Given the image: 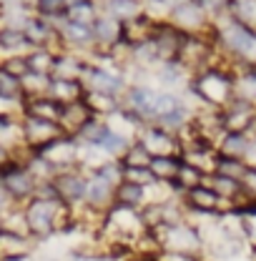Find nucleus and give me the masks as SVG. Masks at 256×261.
<instances>
[{
    "mask_svg": "<svg viewBox=\"0 0 256 261\" xmlns=\"http://www.w3.org/2000/svg\"><path fill=\"white\" fill-rule=\"evenodd\" d=\"M48 86H50V75H43V73H33V70H28V73L20 78L23 98L48 96Z\"/></svg>",
    "mask_w": 256,
    "mask_h": 261,
    "instance_id": "31",
    "label": "nucleus"
},
{
    "mask_svg": "<svg viewBox=\"0 0 256 261\" xmlns=\"http://www.w3.org/2000/svg\"><path fill=\"white\" fill-rule=\"evenodd\" d=\"M246 161H239V159H226V156H216V168L214 173L226 176V178H234V181H241L244 173H246Z\"/></svg>",
    "mask_w": 256,
    "mask_h": 261,
    "instance_id": "36",
    "label": "nucleus"
},
{
    "mask_svg": "<svg viewBox=\"0 0 256 261\" xmlns=\"http://www.w3.org/2000/svg\"><path fill=\"white\" fill-rule=\"evenodd\" d=\"M108 130V123H106V118H98V116H93L83 128L78 130V136H75V141L78 143H91V146H96L98 141L103 138V133Z\"/></svg>",
    "mask_w": 256,
    "mask_h": 261,
    "instance_id": "35",
    "label": "nucleus"
},
{
    "mask_svg": "<svg viewBox=\"0 0 256 261\" xmlns=\"http://www.w3.org/2000/svg\"><path fill=\"white\" fill-rule=\"evenodd\" d=\"M15 161V151L10 148V146H5V143H0V171L8 166V163Z\"/></svg>",
    "mask_w": 256,
    "mask_h": 261,
    "instance_id": "44",
    "label": "nucleus"
},
{
    "mask_svg": "<svg viewBox=\"0 0 256 261\" xmlns=\"http://www.w3.org/2000/svg\"><path fill=\"white\" fill-rule=\"evenodd\" d=\"M0 50H5L8 56H28L33 50L31 40L25 31L20 28H0Z\"/></svg>",
    "mask_w": 256,
    "mask_h": 261,
    "instance_id": "22",
    "label": "nucleus"
},
{
    "mask_svg": "<svg viewBox=\"0 0 256 261\" xmlns=\"http://www.w3.org/2000/svg\"><path fill=\"white\" fill-rule=\"evenodd\" d=\"M171 25L178 28L181 33H186V35H198V31L206 28V13L193 0L176 3L171 8Z\"/></svg>",
    "mask_w": 256,
    "mask_h": 261,
    "instance_id": "12",
    "label": "nucleus"
},
{
    "mask_svg": "<svg viewBox=\"0 0 256 261\" xmlns=\"http://www.w3.org/2000/svg\"><path fill=\"white\" fill-rule=\"evenodd\" d=\"M23 214H25L33 241H48V239H53V236H58V233L70 228L73 206H65L58 198L33 196L31 201L23 203Z\"/></svg>",
    "mask_w": 256,
    "mask_h": 261,
    "instance_id": "1",
    "label": "nucleus"
},
{
    "mask_svg": "<svg viewBox=\"0 0 256 261\" xmlns=\"http://www.w3.org/2000/svg\"><path fill=\"white\" fill-rule=\"evenodd\" d=\"M83 93H86V88H83L81 81H56V78H50L48 96L53 98V100H58L61 106L83 100Z\"/></svg>",
    "mask_w": 256,
    "mask_h": 261,
    "instance_id": "23",
    "label": "nucleus"
},
{
    "mask_svg": "<svg viewBox=\"0 0 256 261\" xmlns=\"http://www.w3.org/2000/svg\"><path fill=\"white\" fill-rule=\"evenodd\" d=\"M113 194H116V186H111L108 181H103L96 173H88L83 203H88L91 208H98V211H111L113 208Z\"/></svg>",
    "mask_w": 256,
    "mask_h": 261,
    "instance_id": "13",
    "label": "nucleus"
},
{
    "mask_svg": "<svg viewBox=\"0 0 256 261\" xmlns=\"http://www.w3.org/2000/svg\"><path fill=\"white\" fill-rule=\"evenodd\" d=\"M61 40H65L70 48H96V38H93V28L91 25H81V23H68L58 28Z\"/></svg>",
    "mask_w": 256,
    "mask_h": 261,
    "instance_id": "20",
    "label": "nucleus"
},
{
    "mask_svg": "<svg viewBox=\"0 0 256 261\" xmlns=\"http://www.w3.org/2000/svg\"><path fill=\"white\" fill-rule=\"evenodd\" d=\"M249 146H251V138L246 133H228L226 130L224 136L219 138L216 143V153L219 156H226V159H239L244 161L246 153H249Z\"/></svg>",
    "mask_w": 256,
    "mask_h": 261,
    "instance_id": "19",
    "label": "nucleus"
},
{
    "mask_svg": "<svg viewBox=\"0 0 256 261\" xmlns=\"http://www.w3.org/2000/svg\"><path fill=\"white\" fill-rule=\"evenodd\" d=\"M178 166H181L178 156H153L148 163V171L161 184H173L178 176Z\"/></svg>",
    "mask_w": 256,
    "mask_h": 261,
    "instance_id": "24",
    "label": "nucleus"
},
{
    "mask_svg": "<svg viewBox=\"0 0 256 261\" xmlns=\"http://www.w3.org/2000/svg\"><path fill=\"white\" fill-rule=\"evenodd\" d=\"M0 231H3V226H0Z\"/></svg>",
    "mask_w": 256,
    "mask_h": 261,
    "instance_id": "48",
    "label": "nucleus"
},
{
    "mask_svg": "<svg viewBox=\"0 0 256 261\" xmlns=\"http://www.w3.org/2000/svg\"><path fill=\"white\" fill-rule=\"evenodd\" d=\"M108 15L118 23L136 20L138 15H143V3L141 0H108Z\"/></svg>",
    "mask_w": 256,
    "mask_h": 261,
    "instance_id": "26",
    "label": "nucleus"
},
{
    "mask_svg": "<svg viewBox=\"0 0 256 261\" xmlns=\"http://www.w3.org/2000/svg\"><path fill=\"white\" fill-rule=\"evenodd\" d=\"M56 56H58V53H56V50H50V48H33L25 58H28V68H31L33 73L50 75L53 63H56Z\"/></svg>",
    "mask_w": 256,
    "mask_h": 261,
    "instance_id": "32",
    "label": "nucleus"
},
{
    "mask_svg": "<svg viewBox=\"0 0 256 261\" xmlns=\"http://www.w3.org/2000/svg\"><path fill=\"white\" fill-rule=\"evenodd\" d=\"M88 68V61H83L75 53H58L50 70V78L56 81H83V73Z\"/></svg>",
    "mask_w": 256,
    "mask_h": 261,
    "instance_id": "17",
    "label": "nucleus"
},
{
    "mask_svg": "<svg viewBox=\"0 0 256 261\" xmlns=\"http://www.w3.org/2000/svg\"><path fill=\"white\" fill-rule=\"evenodd\" d=\"M63 18L68 23H81V25H91L93 28L100 15H98V8L93 0H78V3H73V5L65 8Z\"/></svg>",
    "mask_w": 256,
    "mask_h": 261,
    "instance_id": "25",
    "label": "nucleus"
},
{
    "mask_svg": "<svg viewBox=\"0 0 256 261\" xmlns=\"http://www.w3.org/2000/svg\"><path fill=\"white\" fill-rule=\"evenodd\" d=\"M15 206H20V203H15V201L10 198V194L3 189V184H0V219H3L8 211H13Z\"/></svg>",
    "mask_w": 256,
    "mask_h": 261,
    "instance_id": "43",
    "label": "nucleus"
},
{
    "mask_svg": "<svg viewBox=\"0 0 256 261\" xmlns=\"http://www.w3.org/2000/svg\"><path fill=\"white\" fill-rule=\"evenodd\" d=\"M61 108H63V106H61L58 100H53L50 96L23 98V100H20V116H31V118L50 121V123H58Z\"/></svg>",
    "mask_w": 256,
    "mask_h": 261,
    "instance_id": "15",
    "label": "nucleus"
},
{
    "mask_svg": "<svg viewBox=\"0 0 256 261\" xmlns=\"http://www.w3.org/2000/svg\"><path fill=\"white\" fill-rule=\"evenodd\" d=\"M91 173L100 176V178H103V181H108L111 186H118V184H123V166H121V161L103 163V166H98L96 171H91Z\"/></svg>",
    "mask_w": 256,
    "mask_h": 261,
    "instance_id": "38",
    "label": "nucleus"
},
{
    "mask_svg": "<svg viewBox=\"0 0 256 261\" xmlns=\"http://www.w3.org/2000/svg\"><path fill=\"white\" fill-rule=\"evenodd\" d=\"M86 181H88V173L83 168H65L50 178V186L58 201H63L65 206H78L86 198Z\"/></svg>",
    "mask_w": 256,
    "mask_h": 261,
    "instance_id": "6",
    "label": "nucleus"
},
{
    "mask_svg": "<svg viewBox=\"0 0 256 261\" xmlns=\"http://www.w3.org/2000/svg\"><path fill=\"white\" fill-rule=\"evenodd\" d=\"M201 184H206V173L198 171V168L191 166V163L181 161V166H178V176H176V181H173L176 191L184 194V191H191V189L201 186Z\"/></svg>",
    "mask_w": 256,
    "mask_h": 261,
    "instance_id": "29",
    "label": "nucleus"
},
{
    "mask_svg": "<svg viewBox=\"0 0 256 261\" xmlns=\"http://www.w3.org/2000/svg\"><path fill=\"white\" fill-rule=\"evenodd\" d=\"M35 251V241L10 233V231H0V261H18L28 259Z\"/></svg>",
    "mask_w": 256,
    "mask_h": 261,
    "instance_id": "16",
    "label": "nucleus"
},
{
    "mask_svg": "<svg viewBox=\"0 0 256 261\" xmlns=\"http://www.w3.org/2000/svg\"><path fill=\"white\" fill-rule=\"evenodd\" d=\"M113 206H123V208H143L146 206V186L141 184H131L123 181L116 186V194H113Z\"/></svg>",
    "mask_w": 256,
    "mask_h": 261,
    "instance_id": "21",
    "label": "nucleus"
},
{
    "mask_svg": "<svg viewBox=\"0 0 256 261\" xmlns=\"http://www.w3.org/2000/svg\"><path fill=\"white\" fill-rule=\"evenodd\" d=\"M0 184H3V189L10 194V198L15 201V203H25V201H31L33 196H35V189H38V181L31 176V171L23 166L20 161H13L8 163L3 171H0Z\"/></svg>",
    "mask_w": 256,
    "mask_h": 261,
    "instance_id": "5",
    "label": "nucleus"
},
{
    "mask_svg": "<svg viewBox=\"0 0 256 261\" xmlns=\"http://www.w3.org/2000/svg\"><path fill=\"white\" fill-rule=\"evenodd\" d=\"M78 151H81V143L75 138L61 136V138L50 141L48 146H43L35 153L43 156L56 171H65V168H78Z\"/></svg>",
    "mask_w": 256,
    "mask_h": 261,
    "instance_id": "9",
    "label": "nucleus"
},
{
    "mask_svg": "<svg viewBox=\"0 0 256 261\" xmlns=\"http://www.w3.org/2000/svg\"><path fill=\"white\" fill-rule=\"evenodd\" d=\"M63 130L58 123L50 121H40V118H31V116H20V143L28 151H40L43 146H48L50 141L61 138Z\"/></svg>",
    "mask_w": 256,
    "mask_h": 261,
    "instance_id": "7",
    "label": "nucleus"
},
{
    "mask_svg": "<svg viewBox=\"0 0 256 261\" xmlns=\"http://www.w3.org/2000/svg\"><path fill=\"white\" fill-rule=\"evenodd\" d=\"M221 123L224 130L228 133H246L254 128L256 123V106L249 100H241V98H231L221 108Z\"/></svg>",
    "mask_w": 256,
    "mask_h": 261,
    "instance_id": "10",
    "label": "nucleus"
},
{
    "mask_svg": "<svg viewBox=\"0 0 256 261\" xmlns=\"http://www.w3.org/2000/svg\"><path fill=\"white\" fill-rule=\"evenodd\" d=\"M203 13H221V10H226L228 8V3L231 0H193Z\"/></svg>",
    "mask_w": 256,
    "mask_h": 261,
    "instance_id": "42",
    "label": "nucleus"
},
{
    "mask_svg": "<svg viewBox=\"0 0 256 261\" xmlns=\"http://www.w3.org/2000/svg\"><path fill=\"white\" fill-rule=\"evenodd\" d=\"M159 246V254H189V256H203V244L198 228L191 226L189 221L181 224H168L151 231Z\"/></svg>",
    "mask_w": 256,
    "mask_h": 261,
    "instance_id": "3",
    "label": "nucleus"
},
{
    "mask_svg": "<svg viewBox=\"0 0 256 261\" xmlns=\"http://www.w3.org/2000/svg\"><path fill=\"white\" fill-rule=\"evenodd\" d=\"M5 5H15V3H23V0H3Z\"/></svg>",
    "mask_w": 256,
    "mask_h": 261,
    "instance_id": "46",
    "label": "nucleus"
},
{
    "mask_svg": "<svg viewBox=\"0 0 256 261\" xmlns=\"http://www.w3.org/2000/svg\"><path fill=\"white\" fill-rule=\"evenodd\" d=\"M0 100H5L10 106H18V108H20V100H23L20 81L13 78L10 73H5L3 68H0Z\"/></svg>",
    "mask_w": 256,
    "mask_h": 261,
    "instance_id": "34",
    "label": "nucleus"
},
{
    "mask_svg": "<svg viewBox=\"0 0 256 261\" xmlns=\"http://www.w3.org/2000/svg\"><path fill=\"white\" fill-rule=\"evenodd\" d=\"M91 118H93V113L88 111V106H86L83 100H75V103H65L63 108H61L58 126H61V130H63V136L75 138L78 130L83 128Z\"/></svg>",
    "mask_w": 256,
    "mask_h": 261,
    "instance_id": "14",
    "label": "nucleus"
},
{
    "mask_svg": "<svg viewBox=\"0 0 256 261\" xmlns=\"http://www.w3.org/2000/svg\"><path fill=\"white\" fill-rule=\"evenodd\" d=\"M241 186H244L246 198L256 201V166H249V168H246V173H244V178H241Z\"/></svg>",
    "mask_w": 256,
    "mask_h": 261,
    "instance_id": "41",
    "label": "nucleus"
},
{
    "mask_svg": "<svg viewBox=\"0 0 256 261\" xmlns=\"http://www.w3.org/2000/svg\"><path fill=\"white\" fill-rule=\"evenodd\" d=\"M181 201H184V206H186L189 214H201V216H214V214L231 211V206L224 203L209 184H201V186H196L191 191H184Z\"/></svg>",
    "mask_w": 256,
    "mask_h": 261,
    "instance_id": "8",
    "label": "nucleus"
},
{
    "mask_svg": "<svg viewBox=\"0 0 256 261\" xmlns=\"http://www.w3.org/2000/svg\"><path fill=\"white\" fill-rule=\"evenodd\" d=\"M83 103L88 106V111L98 116V118H108L111 113L118 111V98L103 96V93H96V91H86L83 93Z\"/></svg>",
    "mask_w": 256,
    "mask_h": 261,
    "instance_id": "27",
    "label": "nucleus"
},
{
    "mask_svg": "<svg viewBox=\"0 0 256 261\" xmlns=\"http://www.w3.org/2000/svg\"><path fill=\"white\" fill-rule=\"evenodd\" d=\"M151 159H153V156L146 151V146H143L141 141H133V143L128 146V151L121 156V166H123V168H148Z\"/></svg>",
    "mask_w": 256,
    "mask_h": 261,
    "instance_id": "33",
    "label": "nucleus"
},
{
    "mask_svg": "<svg viewBox=\"0 0 256 261\" xmlns=\"http://www.w3.org/2000/svg\"><path fill=\"white\" fill-rule=\"evenodd\" d=\"M228 13L236 23H241L244 28L256 33V0H231Z\"/></svg>",
    "mask_w": 256,
    "mask_h": 261,
    "instance_id": "28",
    "label": "nucleus"
},
{
    "mask_svg": "<svg viewBox=\"0 0 256 261\" xmlns=\"http://www.w3.org/2000/svg\"><path fill=\"white\" fill-rule=\"evenodd\" d=\"M93 38H96V48H103L100 53L106 56L113 45L121 43V23L113 20L111 15H100L93 25Z\"/></svg>",
    "mask_w": 256,
    "mask_h": 261,
    "instance_id": "18",
    "label": "nucleus"
},
{
    "mask_svg": "<svg viewBox=\"0 0 256 261\" xmlns=\"http://www.w3.org/2000/svg\"><path fill=\"white\" fill-rule=\"evenodd\" d=\"M246 166H256V138L251 141V146H249V153H246Z\"/></svg>",
    "mask_w": 256,
    "mask_h": 261,
    "instance_id": "45",
    "label": "nucleus"
},
{
    "mask_svg": "<svg viewBox=\"0 0 256 261\" xmlns=\"http://www.w3.org/2000/svg\"><path fill=\"white\" fill-rule=\"evenodd\" d=\"M123 181L141 184V186H151L156 178L151 176V171H148V168H123Z\"/></svg>",
    "mask_w": 256,
    "mask_h": 261,
    "instance_id": "40",
    "label": "nucleus"
},
{
    "mask_svg": "<svg viewBox=\"0 0 256 261\" xmlns=\"http://www.w3.org/2000/svg\"><path fill=\"white\" fill-rule=\"evenodd\" d=\"M0 68L5 70V73H10L13 78H23L31 68H28V58L25 56H8L5 61H0Z\"/></svg>",
    "mask_w": 256,
    "mask_h": 261,
    "instance_id": "39",
    "label": "nucleus"
},
{
    "mask_svg": "<svg viewBox=\"0 0 256 261\" xmlns=\"http://www.w3.org/2000/svg\"><path fill=\"white\" fill-rule=\"evenodd\" d=\"M73 3H78V0H65V5H73Z\"/></svg>",
    "mask_w": 256,
    "mask_h": 261,
    "instance_id": "47",
    "label": "nucleus"
},
{
    "mask_svg": "<svg viewBox=\"0 0 256 261\" xmlns=\"http://www.w3.org/2000/svg\"><path fill=\"white\" fill-rule=\"evenodd\" d=\"M131 143H133L131 138H126V136H121V133H116V130L108 128L96 146H98V148H103V151H106V153H108L113 161H121V156L128 151V146H131Z\"/></svg>",
    "mask_w": 256,
    "mask_h": 261,
    "instance_id": "30",
    "label": "nucleus"
},
{
    "mask_svg": "<svg viewBox=\"0 0 256 261\" xmlns=\"http://www.w3.org/2000/svg\"><path fill=\"white\" fill-rule=\"evenodd\" d=\"M136 141H141L151 156H178L181 159L178 138L173 133H168V130L159 128V126H143V130L138 133Z\"/></svg>",
    "mask_w": 256,
    "mask_h": 261,
    "instance_id": "11",
    "label": "nucleus"
},
{
    "mask_svg": "<svg viewBox=\"0 0 256 261\" xmlns=\"http://www.w3.org/2000/svg\"><path fill=\"white\" fill-rule=\"evenodd\" d=\"M65 0H35V15L38 18H45V20H50V18H61L65 13Z\"/></svg>",
    "mask_w": 256,
    "mask_h": 261,
    "instance_id": "37",
    "label": "nucleus"
},
{
    "mask_svg": "<svg viewBox=\"0 0 256 261\" xmlns=\"http://www.w3.org/2000/svg\"><path fill=\"white\" fill-rule=\"evenodd\" d=\"M81 83H83L86 91H96V93H103V96L111 98H121L123 91L128 88V78L123 70L108 68V65L100 63H88Z\"/></svg>",
    "mask_w": 256,
    "mask_h": 261,
    "instance_id": "4",
    "label": "nucleus"
},
{
    "mask_svg": "<svg viewBox=\"0 0 256 261\" xmlns=\"http://www.w3.org/2000/svg\"><path fill=\"white\" fill-rule=\"evenodd\" d=\"M196 98L206 106V108H216L221 111L226 103L234 98V73L226 70V68H206L201 73H196L189 83Z\"/></svg>",
    "mask_w": 256,
    "mask_h": 261,
    "instance_id": "2",
    "label": "nucleus"
}]
</instances>
